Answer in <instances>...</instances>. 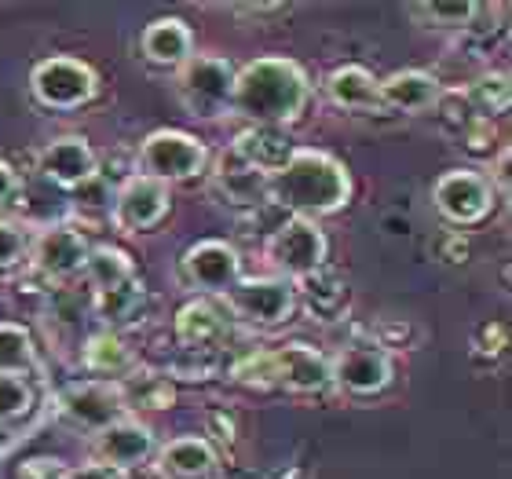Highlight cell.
I'll use <instances>...</instances> for the list:
<instances>
[{"label": "cell", "mask_w": 512, "mask_h": 479, "mask_svg": "<svg viewBox=\"0 0 512 479\" xmlns=\"http://www.w3.org/2000/svg\"><path fill=\"white\" fill-rule=\"evenodd\" d=\"M311 99L308 74L286 55H260L235 74L231 114L246 118L249 125L289 128L304 114Z\"/></svg>", "instance_id": "cell-1"}, {"label": "cell", "mask_w": 512, "mask_h": 479, "mask_svg": "<svg viewBox=\"0 0 512 479\" xmlns=\"http://www.w3.org/2000/svg\"><path fill=\"white\" fill-rule=\"evenodd\" d=\"M352 198V176L341 161L326 150L297 147V154L286 161V169L271 176L267 202L289 216L319 220L337 209H344Z\"/></svg>", "instance_id": "cell-2"}, {"label": "cell", "mask_w": 512, "mask_h": 479, "mask_svg": "<svg viewBox=\"0 0 512 479\" xmlns=\"http://www.w3.org/2000/svg\"><path fill=\"white\" fill-rule=\"evenodd\" d=\"M205 165H209L205 143L191 132H180V128H158L136 147V169L150 180L165 183V187L202 176Z\"/></svg>", "instance_id": "cell-3"}, {"label": "cell", "mask_w": 512, "mask_h": 479, "mask_svg": "<svg viewBox=\"0 0 512 479\" xmlns=\"http://www.w3.org/2000/svg\"><path fill=\"white\" fill-rule=\"evenodd\" d=\"M326 256H330V238L319 227V220L286 216L267 238V264L286 282L315 275L319 267H326Z\"/></svg>", "instance_id": "cell-4"}, {"label": "cell", "mask_w": 512, "mask_h": 479, "mask_svg": "<svg viewBox=\"0 0 512 479\" xmlns=\"http://www.w3.org/2000/svg\"><path fill=\"white\" fill-rule=\"evenodd\" d=\"M235 63L224 55H191L176 70V92L194 118H224L235 96Z\"/></svg>", "instance_id": "cell-5"}, {"label": "cell", "mask_w": 512, "mask_h": 479, "mask_svg": "<svg viewBox=\"0 0 512 479\" xmlns=\"http://www.w3.org/2000/svg\"><path fill=\"white\" fill-rule=\"evenodd\" d=\"M220 300H224L231 322L238 319L246 322V326H260V330L282 326L297 311V289H293V282H286V278L278 275L238 278Z\"/></svg>", "instance_id": "cell-6"}, {"label": "cell", "mask_w": 512, "mask_h": 479, "mask_svg": "<svg viewBox=\"0 0 512 479\" xmlns=\"http://www.w3.org/2000/svg\"><path fill=\"white\" fill-rule=\"evenodd\" d=\"M498 187L491 176L476 169H450L432 183V205L450 227H476L483 224L494 209Z\"/></svg>", "instance_id": "cell-7"}, {"label": "cell", "mask_w": 512, "mask_h": 479, "mask_svg": "<svg viewBox=\"0 0 512 479\" xmlns=\"http://www.w3.org/2000/svg\"><path fill=\"white\" fill-rule=\"evenodd\" d=\"M33 99L48 110H77L92 103L96 96V70L74 55H52V59H41L30 74Z\"/></svg>", "instance_id": "cell-8"}, {"label": "cell", "mask_w": 512, "mask_h": 479, "mask_svg": "<svg viewBox=\"0 0 512 479\" xmlns=\"http://www.w3.org/2000/svg\"><path fill=\"white\" fill-rule=\"evenodd\" d=\"M330 373L333 388H341L352 399H370L392 384L395 359L374 341H352L337 352V359H330Z\"/></svg>", "instance_id": "cell-9"}, {"label": "cell", "mask_w": 512, "mask_h": 479, "mask_svg": "<svg viewBox=\"0 0 512 479\" xmlns=\"http://www.w3.org/2000/svg\"><path fill=\"white\" fill-rule=\"evenodd\" d=\"M169 209H172V187L136 172L114 194V213H110V220L125 235H143V231H154L169 216Z\"/></svg>", "instance_id": "cell-10"}, {"label": "cell", "mask_w": 512, "mask_h": 479, "mask_svg": "<svg viewBox=\"0 0 512 479\" xmlns=\"http://www.w3.org/2000/svg\"><path fill=\"white\" fill-rule=\"evenodd\" d=\"M180 271L187 286L202 289L205 297H224L242 278V256L224 238H202L180 256Z\"/></svg>", "instance_id": "cell-11"}, {"label": "cell", "mask_w": 512, "mask_h": 479, "mask_svg": "<svg viewBox=\"0 0 512 479\" xmlns=\"http://www.w3.org/2000/svg\"><path fill=\"white\" fill-rule=\"evenodd\" d=\"M88 256V242L85 235L70 224H52L44 227L41 235L30 242V271L41 275L44 282H66V278L81 275V264Z\"/></svg>", "instance_id": "cell-12"}, {"label": "cell", "mask_w": 512, "mask_h": 479, "mask_svg": "<svg viewBox=\"0 0 512 479\" xmlns=\"http://www.w3.org/2000/svg\"><path fill=\"white\" fill-rule=\"evenodd\" d=\"M59 414L74 428L88 432V436H99L103 428H110L114 421L128 417V410H125V403H121V395L114 384L81 381V384H70V388L59 395Z\"/></svg>", "instance_id": "cell-13"}, {"label": "cell", "mask_w": 512, "mask_h": 479, "mask_svg": "<svg viewBox=\"0 0 512 479\" xmlns=\"http://www.w3.org/2000/svg\"><path fill=\"white\" fill-rule=\"evenodd\" d=\"M99 158L96 150L88 147L85 136H59L48 139L41 150H37V172L41 180L63 187V191H77L81 183H88L96 176Z\"/></svg>", "instance_id": "cell-14"}, {"label": "cell", "mask_w": 512, "mask_h": 479, "mask_svg": "<svg viewBox=\"0 0 512 479\" xmlns=\"http://www.w3.org/2000/svg\"><path fill=\"white\" fill-rule=\"evenodd\" d=\"M158 454V439L150 432V425H143L139 417H121L110 428H103L96 436V461L114 465L121 472H132L139 465H147Z\"/></svg>", "instance_id": "cell-15"}, {"label": "cell", "mask_w": 512, "mask_h": 479, "mask_svg": "<svg viewBox=\"0 0 512 479\" xmlns=\"http://www.w3.org/2000/svg\"><path fill=\"white\" fill-rule=\"evenodd\" d=\"M172 330H176V341L187 352H213V348H220L227 341V333H231V315H227V308L220 300L198 297V300H187L176 311Z\"/></svg>", "instance_id": "cell-16"}, {"label": "cell", "mask_w": 512, "mask_h": 479, "mask_svg": "<svg viewBox=\"0 0 512 479\" xmlns=\"http://www.w3.org/2000/svg\"><path fill=\"white\" fill-rule=\"evenodd\" d=\"M275 362H278V384L289 388L297 395H319L326 388H333V373H330V359L311 348V344H286V348H275Z\"/></svg>", "instance_id": "cell-17"}, {"label": "cell", "mask_w": 512, "mask_h": 479, "mask_svg": "<svg viewBox=\"0 0 512 479\" xmlns=\"http://www.w3.org/2000/svg\"><path fill=\"white\" fill-rule=\"evenodd\" d=\"M231 154H235L242 165H249V169H256V172H264L267 180H271V176L286 169V161L297 154V139L289 136V128L249 125L246 132L235 139Z\"/></svg>", "instance_id": "cell-18"}, {"label": "cell", "mask_w": 512, "mask_h": 479, "mask_svg": "<svg viewBox=\"0 0 512 479\" xmlns=\"http://www.w3.org/2000/svg\"><path fill=\"white\" fill-rule=\"evenodd\" d=\"M139 52L150 66H165V70H180L194 55V33L191 26L176 15H161L147 22L139 33Z\"/></svg>", "instance_id": "cell-19"}, {"label": "cell", "mask_w": 512, "mask_h": 479, "mask_svg": "<svg viewBox=\"0 0 512 479\" xmlns=\"http://www.w3.org/2000/svg\"><path fill=\"white\" fill-rule=\"evenodd\" d=\"M443 96L436 74L425 70H395L381 81V107L403 110V114H428Z\"/></svg>", "instance_id": "cell-20"}, {"label": "cell", "mask_w": 512, "mask_h": 479, "mask_svg": "<svg viewBox=\"0 0 512 479\" xmlns=\"http://www.w3.org/2000/svg\"><path fill=\"white\" fill-rule=\"evenodd\" d=\"M216 469V450L205 436H180L158 447V476L165 479H209Z\"/></svg>", "instance_id": "cell-21"}, {"label": "cell", "mask_w": 512, "mask_h": 479, "mask_svg": "<svg viewBox=\"0 0 512 479\" xmlns=\"http://www.w3.org/2000/svg\"><path fill=\"white\" fill-rule=\"evenodd\" d=\"M326 96H330L333 107L352 110V114H370V110L381 107V81H377L366 66H337L330 77H326Z\"/></svg>", "instance_id": "cell-22"}, {"label": "cell", "mask_w": 512, "mask_h": 479, "mask_svg": "<svg viewBox=\"0 0 512 479\" xmlns=\"http://www.w3.org/2000/svg\"><path fill=\"white\" fill-rule=\"evenodd\" d=\"M92 308L103 322H107V330H128V326H139L143 315L150 308V293L143 286V278L132 275L128 282L121 286L107 289V293H92Z\"/></svg>", "instance_id": "cell-23"}, {"label": "cell", "mask_w": 512, "mask_h": 479, "mask_svg": "<svg viewBox=\"0 0 512 479\" xmlns=\"http://www.w3.org/2000/svg\"><path fill=\"white\" fill-rule=\"evenodd\" d=\"M114 388H118L128 417L136 414V410H150V414H158V410H169V406L176 403V384H172L169 373L147 370V366H136L132 373H125Z\"/></svg>", "instance_id": "cell-24"}, {"label": "cell", "mask_w": 512, "mask_h": 479, "mask_svg": "<svg viewBox=\"0 0 512 479\" xmlns=\"http://www.w3.org/2000/svg\"><path fill=\"white\" fill-rule=\"evenodd\" d=\"M81 362H85L88 373H96L99 381H107V384H118L125 373H132L139 366L132 348H128V344L121 341V333H114V330L92 333L85 341V348H81Z\"/></svg>", "instance_id": "cell-25"}, {"label": "cell", "mask_w": 512, "mask_h": 479, "mask_svg": "<svg viewBox=\"0 0 512 479\" xmlns=\"http://www.w3.org/2000/svg\"><path fill=\"white\" fill-rule=\"evenodd\" d=\"M293 289H297V300H304V308L311 311V319L319 322H337L348 308V286L330 267H319L315 275L293 282Z\"/></svg>", "instance_id": "cell-26"}, {"label": "cell", "mask_w": 512, "mask_h": 479, "mask_svg": "<svg viewBox=\"0 0 512 479\" xmlns=\"http://www.w3.org/2000/svg\"><path fill=\"white\" fill-rule=\"evenodd\" d=\"M213 183L227 205H238V209H260V205H267V187H271V180H267L264 172L242 165L235 154H224Z\"/></svg>", "instance_id": "cell-27"}, {"label": "cell", "mask_w": 512, "mask_h": 479, "mask_svg": "<svg viewBox=\"0 0 512 479\" xmlns=\"http://www.w3.org/2000/svg\"><path fill=\"white\" fill-rule=\"evenodd\" d=\"M132 275H136L132 256L125 249H118V245H96V249H88L85 264H81V278L88 282L92 293H107V289L128 282Z\"/></svg>", "instance_id": "cell-28"}, {"label": "cell", "mask_w": 512, "mask_h": 479, "mask_svg": "<svg viewBox=\"0 0 512 479\" xmlns=\"http://www.w3.org/2000/svg\"><path fill=\"white\" fill-rule=\"evenodd\" d=\"M461 96H465V103H469V110L476 114V118L494 121V118H502L505 110H509L512 85H509V77H505V74L491 70V74H480L472 85L461 88Z\"/></svg>", "instance_id": "cell-29"}, {"label": "cell", "mask_w": 512, "mask_h": 479, "mask_svg": "<svg viewBox=\"0 0 512 479\" xmlns=\"http://www.w3.org/2000/svg\"><path fill=\"white\" fill-rule=\"evenodd\" d=\"M114 194H118V187H110L103 176H92L88 183H81L74 191V213L81 224H103V220H110V213H114Z\"/></svg>", "instance_id": "cell-30"}, {"label": "cell", "mask_w": 512, "mask_h": 479, "mask_svg": "<svg viewBox=\"0 0 512 479\" xmlns=\"http://www.w3.org/2000/svg\"><path fill=\"white\" fill-rule=\"evenodd\" d=\"M33 366V337L19 322H0V373L22 377Z\"/></svg>", "instance_id": "cell-31"}, {"label": "cell", "mask_w": 512, "mask_h": 479, "mask_svg": "<svg viewBox=\"0 0 512 479\" xmlns=\"http://www.w3.org/2000/svg\"><path fill=\"white\" fill-rule=\"evenodd\" d=\"M410 15H417L428 30H469L472 19L480 15V4H469V0L443 4V0H436V4H414Z\"/></svg>", "instance_id": "cell-32"}, {"label": "cell", "mask_w": 512, "mask_h": 479, "mask_svg": "<svg viewBox=\"0 0 512 479\" xmlns=\"http://www.w3.org/2000/svg\"><path fill=\"white\" fill-rule=\"evenodd\" d=\"M235 381L246 384V388H278V362H275V348H256V352H246L235 362Z\"/></svg>", "instance_id": "cell-33"}, {"label": "cell", "mask_w": 512, "mask_h": 479, "mask_svg": "<svg viewBox=\"0 0 512 479\" xmlns=\"http://www.w3.org/2000/svg\"><path fill=\"white\" fill-rule=\"evenodd\" d=\"M33 410V392L26 377H11V373H0V425L8 421H19Z\"/></svg>", "instance_id": "cell-34"}, {"label": "cell", "mask_w": 512, "mask_h": 479, "mask_svg": "<svg viewBox=\"0 0 512 479\" xmlns=\"http://www.w3.org/2000/svg\"><path fill=\"white\" fill-rule=\"evenodd\" d=\"M30 256V231L15 220H0V275Z\"/></svg>", "instance_id": "cell-35"}, {"label": "cell", "mask_w": 512, "mask_h": 479, "mask_svg": "<svg viewBox=\"0 0 512 479\" xmlns=\"http://www.w3.org/2000/svg\"><path fill=\"white\" fill-rule=\"evenodd\" d=\"M428 249H432V256H436L439 264H450V267L465 264L472 253L469 235L458 231V227H439L436 235H432V242H428Z\"/></svg>", "instance_id": "cell-36"}, {"label": "cell", "mask_w": 512, "mask_h": 479, "mask_svg": "<svg viewBox=\"0 0 512 479\" xmlns=\"http://www.w3.org/2000/svg\"><path fill=\"white\" fill-rule=\"evenodd\" d=\"M370 341L381 344L384 352H395V348H414L417 333L406 319H381L377 326H370Z\"/></svg>", "instance_id": "cell-37"}, {"label": "cell", "mask_w": 512, "mask_h": 479, "mask_svg": "<svg viewBox=\"0 0 512 479\" xmlns=\"http://www.w3.org/2000/svg\"><path fill=\"white\" fill-rule=\"evenodd\" d=\"M461 147L469 150V154H476V158H494V150H498V143H494V121H472V125H465L458 132Z\"/></svg>", "instance_id": "cell-38"}, {"label": "cell", "mask_w": 512, "mask_h": 479, "mask_svg": "<svg viewBox=\"0 0 512 479\" xmlns=\"http://www.w3.org/2000/svg\"><path fill=\"white\" fill-rule=\"evenodd\" d=\"M66 465L59 458H30L19 469V479H63Z\"/></svg>", "instance_id": "cell-39"}, {"label": "cell", "mask_w": 512, "mask_h": 479, "mask_svg": "<svg viewBox=\"0 0 512 479\" xmlns=\"http://www.w3.org/2000/svg\"><path fill=\"white\" fill-rule=\"evenodd\" d=\"M63 479H128V472L114 469V465H103V461H88V465L66 469Z\"/></svg>", "instance_id": "cell-40"}, {"label": "cell", "mask_w": 512, "mask_h": 479, "mask_svg": "<svg viewBox=\"0 0 512 479\" xmlns=\"http://www.w3.org/2000/svg\"><path fill=\"white\" fill-rule=\"evenodd\" d=\"M22 191V183H19V172L11 169L8 161L0 158V209H8L15 198H19Z\"/></svg>", "instance_id": "cell-41"}, {"label": "cell", "mask_w": 512, "mask_h": 479, "mask_svg": "<svg viewBox=\"0 0 512 479\" xmlns=\"http://www.w3.org/2000/svg\"><path fill=\"white\" fill-rule=\"evenodd\" d=\"M505 337H509V333H505L502 322H494V326H483V330H480V348H483V352H502Z\"/></svg>", "instance_id": "cell-42"}, {"label": "cell", "mask_w": 512, "mask_h": 479, "mask_svg": "<svg viewBox=\"0 0 512 479\" xmlns=\"http://www.w3.org/2000/svg\"><path fill=\"white\" fill-rule=\"evenodd\" d=\"M8 443H11V428L0 425V450H8Z\"/></svg>", "instance_id": "cell-43"}]
</instances>
